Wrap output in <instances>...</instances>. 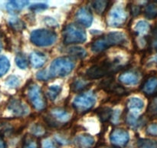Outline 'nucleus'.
<instances>
[{"instance_id": "nucleus-40", "label": "nucleus", "mask_w": 157, "mask_h": 148, "mask_svg": "<svg viewBox=\"0 0 157 148\" xmlns=\"http://www.w3.org/2000/svg\"><path fill=\"white\" fill-rule=\"evenodd\" d=\"M141 12V7L137 5L132 4L130 6V13L133 15V16H136L139 15Z\"/></svg>"}, {"instance_id": "nucleus-15", "label": "nucleus", "mask_w": 157, "mask_h": 148, "mask_svg": "<svg viewBox=\"0 0 157 148\" xmlns=\"http://www.w3.org/2000/svg\"><path fill=\"white\" fill-rule=\"evenodd\" d=\"M75 143L80 148H90L94 144L95 140L90 134H81L76 137Z\"/></svg>"}, {"instance_id": "nucleus-16", "label": "nucleus", "mask_w": 157, "mask_h": 148, "mask_svg": "<svg viewBox=\"0 0 157 148\" xmlns=\"http://www.w3.org/2000/svg\"><path fill=\"white\" fill-rule=\"evenodd\" d=\"M47 61V57L40 52H33L30 55V63L34 68H41Z\"/></svg>"}, {"instance_id": "nucleus-19", "label": "nucleus", "mask_w": 157, "mask_h": 148, "mask_svg": "<svg viewBox=\"0 0 157 148\" xmlns=\"http://www.w3.org/2000/svg\"><path fill=\"white\" fill-rule=\"evenodd\" d=\"M108 46H107V43H106L105 39H104V36H101L95 39L94 41L92 43L91 45V49L93 52H101L103 51L106 50L108 49Z\"/></svg>"}, {"instance_id": "nucleus-28", "label": "nucleus", "mask_w": 157, "mask_h": 148, "mask_svg": "<svg viewBox=\"0 0 157 148\" xmlns=\"http://www.w3.org/2000/svg\"><path fill=\"white\" fill-rule=\"evenodd\" d=\"M61 92V86L59 85L50 86L48 89L47 95L51 100H55Z\"/></svg>"}, {"instance_id": "nucleus-5", "label": "nucleus", "mask_w": 157, "mask_h": 148, "mask_svg": "<svg viewBox=\"0 0 157 148\" xmlns=\"http://www.w3.org/2000/svg\"><path fill=\"white\" fill-rule=\"evenodd\" d=\"M96 100V95L93 91L81 92L74 99L73 106L80 112H87L94 106Z\"/></svg>"}, {"instance_id": "nucleus-30", "label": "nucleus", "mask_w": 157, "mask_h": 148, "mask_svg": "<svg viewBox=\"0 0 157 148\" xmlns=\"http://www.w3.org/2000/svg\"><path fill=\"white\" fill-rule=\"evenodd\" d=\"M15 63H16L17 66L21 69H25L28 67L29 66V62L26 59L25 56L22 53H18L15 56Z\"/></svg>"}, {"instance_id": "nucleus-27", "label": "nucleus", "mask_w": 157, "mask_h": 148, "mask_svg": "<svg viewBox=\"0 0 157 148\" xmlns=\"http://www.w3.org/2000/svg\"><path fill=\"white\" fill-rule=\"evenodd\" d=\"M136 148H157V141L150 139H140Z\"/></svg>"}, {"instance_id": "nucleus-43", "label": "nucleus", "mask_w": 157, "mask_h": 148, "mask_svg": "<svg viewBox=\"0 0 157 148\" xmlns=\"http://www.w3.org/2000/svg\"><path fill=\"white\" fill-rule=\"evenodd\" d=\"M120 115H121V110L120 109H116L113 112V115H112V120L113 123H117L120 120Z\"/></svg>"}, {"instance_id": "nucleus-18", "label": "nucleus", "mask_w": 157, "mask_h": 148, "mask_svg": "<svg viewBox=\"0 0 157 148\" xmlns=\"http://www.w3.org/2000/svg\"><path fill=\"white\" fill-rule=\"evenodd\" d=\"M52 115L53 118L61 122H66L70 119V114L65 109L62 108H55L52 110Z\"/></svg>"}, {"instance_id": "nucleus-22", "label": "nucleus", "mask_w": 157, "mask_h": 148, "mask_svg": "<svg viewBox=\"0 0 157 148\" xmlns=\"http://www.w3.org/2000/svg\"><path fill=\"white\" fill-rule=\"evenodd\" d=\"M113 112L112 109L110 107H107V106H104V107H101L100 109H98V116L99 117L100 120L104 123V122H107L108 120H110L112 118V115H113Z\"/></svg>"}, {"instance_id": "nucleus-20", "label": "nucleus", "mask_w": 157, "mask_h": 148, "mask_svg": "<svg viewBox=\"0 0 157 148\" xmlns=\"http://www.w3.org/2000/svg\"><path fill=\"white\" fill-rule=\"evenodd\" d=\"M109 4H110V2L108 1H106V0H96V1H94L91 2L92 7L94 9L96 13L101 15L105 12Z\"/></svg>"}, {"instance_id": "nucleus-13", "label": "nucleus", "mask_w": 157, "mask_h": 148, "mask_svg": "<svg viewBox=\"0 0 157 148\" xmlns=\"http://www.w3.org/2000/svg\"><path fill=\"white\" fill-rule=\"evenodd\" d=\"M144 105L145 103L142 99L139 98V97H133L127 101V106L131 113L136 115L144 109Z\"/></svg>"}, {"instance_id": "nucleus-7", "label": "nucleus", "mask_w": 157, "mask_h": 148, "mask_svg": "<svg viewBox=\"0 0 157 148\" xmlns=\"http://www.w3.org/2000/svg\"><path fill=\"white\" fill-rule=\"evenodd\" d=\"M127 12L122 6H114L110 10L108 17L109 26L113 28H119L124 26L127 20Z\"/></svg>"}, {"instance_id": "nucleus-1", "label": "nucleus", "mask_w": 157, "mask_h": 148, "mask_svg": "<svg viewBox=\"0 0 157 148\" xmlns=\"http://www.w3.org/2000/svg\"><path fill=\"white\" fill-rule=\"evenodd\" d=\"M118 64H119L118 60H114V61L104 60L98 64L93 65L89 69H87L85 72V76L88 80H92L107 76L121 69V66Z\"/></svg>"}, {"instance_id": "nucleus-42", "label": "nucleus", "mask_w": 157, "mask_h": 148, "mask_svg": "<svg viewBox=\"0 0 157 148\" xmlns=\"http://www.w3.org/2000/svg\"><path fill=\"white\" fill-rule=\"evenodd\" d=\"M43 148H57V146L54 144L53 142L51 140H44L42 143Z\"/></svg>"}, {"instance_id": "nucleus-44", "label": "nucleus", "mask_w": 157, "mask_h": 148, "mask_svg": "<svg viewBox=\"0 0 157 148\" xmlns=\"http://www.w3.org/2000/svg\"><path fill=\"white\" fill-rule=\"evenodd\" d=\"M6 144L4 142V140L0 139V148H6Z\"/></svg>"}, {"instance_id": "nucleus-33", "label": "nucleus", "mask_w": 157, "mask_h": 148, "mask_svg": "<svg viewBox=\"0 0 157 148\" xmlns=\"http://www.w3.org/2000/svg\"><path fill=\"white\" fill-rule=\"evenodd\" d=\"M31 131H32L33 136L35 137H40V136H43L45 134L46 130L44 128V126L42 125H40L38 123L36 124H34L33 126L31 128Z\"/></svg>"}, {"instance_id": "nucleus-45", "label": "nucleus", "mask_w": 157, "mask_h": 148, "mask_svg": "<svg viewBox=\"0 0 157 148\" xmlns=\"http://www.w3.org/2000/svg\"><path fill=\"white\" fill-rule=\"evenodd\" d=\"M153 62H154V63H157V56H156L154 57V58H153Z\"/></svg>"}, {"instance_id": "nucleus-32", "label": "nucleus", "mask_w": 157, "mask_h": 148, "mask_svg": "<svg viewBox=\"0 0 157 148\" xmlns=\"http://www.w3.org/2000/svg\"><path fill=\"white\" fill-rule=\"evenodd\" d=\"M9 24L11 27H12V29H15V31H21L25 28V23L17 18H11Z\"/></svg>"}, {"instance_id": "nucleus-46", "label": "nucleus", "mask_w": 157, "mask_h": 148, "mask_svg": "<svg viewBox=\"0 0 157 148\" xmlns=\"http://www.w3.org/2000/svg\"><path fill=\"white\" fill-rule=\"evenodd\" d=\"M2 49V43L0 42V52H1Z\"/></svg>"}, {"instance_id": "nucleus-2", "label": "nucleus", "mask_w": 157, "mask_h": 148, "mask_svg": "<svg viewBox=\"0 0 157 148\" xmlns=\"http://www.w3.org/2000/svg\"><path fill=\"white\" fill-rule=\"evenodd\" d=\"M75 66V62L70 57H58L52 61L48 72L52 78L64 77L73 71Z\"/></svg>"}, {"instance_id": "nucleus-34", "label": "nucleus", "mask_w": 157, "mask_h": 148, "mask_svg": "<svg viewBox=\"0 0 157 148\" xmlns=\"http://www.w3.org/2000/svg\"><path fill=\"white\" fill-rule=\"evenodd\" d=\"M6 83L7 86H9L11 88H15L18 87L20 84V80L15 76H9L7 79H6Z\"/></svg>"}, {"instance_id": "nucleus-38", "label": "nucleus", "mask_w": 157, "mask_h": 148, "mask_svg": "<svg viewBox=\"0 0 157 148\" xmlns=\"http://www.w3.org/2000/svg\"><path fill=\"white\" fill-rule=\"evenodd\" d=\"M147 134L148 135L157 137V123H151L147 128Z\"/></svg>"}, {"instance_id": "nucleus-23", "label": "nucleus", "mask_w": 157, "mask_h": 148, "mask_svg": "<svg viewBox=\"0 0 157 148\" xmlns=\"http://www.w3.org/2000/svg\"><path fill=\"white\" fill-rule=\"evenodd\" d=\"M90 83H88L87 81H85L84 80H75V81L72 83L71 86V88L72 91L75 92H81L84 89H85L88 86H90Z\"/></svg>"}, {"instance_id": "nucleus-11", "label": "nucleus", "mask_w": 157, "mask_h": 148, "mask_svg": "<svg viewBox=\"0 0 157 148\" xmlns=\"http://www.w3.org/2000/svg\"><path fill=\"white\" fill-rule=\"evenodd\" d=\"M77 21L85 27H89L93 22V15L90 9L87 7H81L77 11L75 15Z\"/></svg>"}, {"instance_id": "nucleus-24", "label": "nucleus", "mask_w": 157, "mask_h": 148, "mask_svg": "<svg viewBox=\"0 0 157 148\" xmlns=\"http://www.w3.org/2000/svg\"><path fill=\"white\" fill-rule=\"evenodd\" d=\"M21 148H39V143L36 137L34 136H26L25 137Z\"/></svg>"}, {"instance_id": "nucleus-17", "label": "nucleus", "mask_w": 157, "mask_h": 148, "mask_svg": "<svg viewBox=\"0 0 157 148\" xmlns=\"http://www.w3.org/2000/svg\"><path fill=\"white\" fill-rule=\"evenodd\" d=\"M29 2L28 1H22V0H16V1H10L6 4V9L9 12H15L21 10L23 8L25 7Z\"/></svg>"}, {"instance_id": "nucleus-35", "label": "nucleus", "mask_w": 157, "mask_h": 148, "mask_svg": "<svg viewBox=\"0 0 157 148\" xmlns=\"http://www.w3.org/2000/svg\"><path fill=\"white\" fill-rule=\"evenodd\" d=\"M149 113L153 117H157V97H155L150 103L149 104L148 109H147Z\"/></svg>"}, {"instance_id": "nucleus-21", "label": "nucleus", "mask_w": 157, "mask_h": 148, "mask_svg": "<svg viewBox=\"0 0 157 148\" xmlns=\"http://www.w3.org/2000/svg\"><path fill=\"white\" fill-rule=\"evenodd\" d=\"M145 16L149 19H153L157 17V2H152L146 6L144 9Z\"/></svg>"}, {"instance_id": "nucleus-4", "label": "nucleus", "mask_w": 157, "mask_h": 148, "mask_svg": "<svg viewBox=\"0 0 157 148\" xmlns=\"http://www.w3.org/2000/svg\"><path fill=\"white\" fill-rule=\"evenodd\" d=\"M57 39V34L54 31L46 29H38L32 31L30 40L35 46L48 47L52 46Z\"/></svg>"}, {"instance_id": "nucleus-25", "label": "nucleus", "mask_w": 157, "mask_h": 148, "mask_svg": "<svg viewBox=\"0 0 157 148\" xmlns=\"http://www.w3.org/2000/svg\"><path fill=\"white\" fill-rule=\"evenodd\" d=\"M68 53L74 57L83 59L87 56V51L81 46H73L68 49Z\"/></svg>"}, {"instance_id": "nucleus-10", "label": "nucleus", "mask_w": 157, "mask_h": 148, "mask_svg": "<svg viewBox=\"0 0 157 148\" xmlns=\"http://www.w3.org/2000/svg\"><path fill=\"white\" fill-rule=\"evenodd\" d=\"M8 109L17 117H24L29 113V107L18 99H12L8 104Z\"/></svg>"}, {"instance_id": "nucleus-37", "label": "nucleus", "mask_w": 157, "mask_h": 148, "mask_svg": "<svg viewBox=\"0 0 157 148\" xmlns=\"http://www.w3.org/2000/svg\"><path fill=\"white\" fill-rule=\"evenodd\" d=\"M36 77L38 80H42V81H48V80H50V79L52 78L50 74H49V72L46 70V69L39 71V72L37 73Z\"/></svg>"}, {"instance_id": "nucleus-39", "label": "nucleus", "mask_w": 157, "mask_h": 148, "mask_svg": "<svg viewBox=\"0 0 157 148\" xmlns=\"http://www.w3.org/2000/svg\"><path fill=\"white\" fill-rule=\"evenodd\" d=\"M48 7L47 4L44 3H37V4H33L29 7V9L32 11H38V10H44Z\"/></svg>"}, {"instance_id": "nucleus-12", "label": "nucleus", "mask_w": 157, "mask_h": 148, "mask_svg": "<svg viewBox=\"0 0 157 148\" xmlns=\"http://www.w3.org/2000/svg\"><path fill=\"white\" fill-rule=\"evenodd\" d=\"M143 92L147 96L157 97V76H152L149 78L141 88Z\"/></svg>"}, {"instance_id": "nucleus-36", "label": "nucleus", "mask_w": 157, "mask_h": 148, "mask_svg": "<svg viewBox=\"0 0 157 148\" xmlns=\"http://www.w3.org/2000/svg\"><path fill=\"white\" fill-rule=\"evenodd\" d=\"M149 43L153 49L157 51V26H155L152 30V36L149 39Z\"/></svg>"}, {"instance_id": "nucleus-47", "label": "nucleus", "mask_w": 157, "mask_h": 148, "mask_svg": "<svg viewBox=\"0 0 157 148\" xmlns=\"http://www.w3.org/2000/svg\"><path fill=\"white\" fill-rule=\"evenodd\" d=\"M110 148H120V147H110Z\"/></svg>"}, {"instance_id": "nucleus-41", "label": "nucleus", "mask_w": 157, "mask_h": 148, "mask_svg": "<svg viewBox=\"0 0 157 148\" xmlns=\"http://www.w3.org/2000/svg\"><path fill=\"white\" fill-rule=\"evenodd\" d=\"M44 23L47 26H58V23L56 22V20L54 19L52 17H46L44 18Z\"/></svg>"}, {"instance_id": "nucleus-9", "label": "nucleus", "mask_w": 157, "mask_h": 148, "mask_svg": "<svg viewBox=\"0 0 157 148\" xmlns=\"http://www.w3.org/2000/svg\"><path fill=\"white\" fill-rule=\"evenodd\" d=\"M108 47L121 46L127 43V35L122 32H111L104 35Z\"/></svg>"}, {"instance_id": "nucleus-8", "label": "nucleus", "mask_w": 157, "mask_h": 148, "mask_svg": "<svg viewBox=\"0 0 157 148\" xmlns=\"http://www.w3.org/2000/svg\"><path fill=\"white\" fill-rule=\"evenodd\" d=\"M111 143L117 147H124L128 143L130 140V135L128 131L121 128H117L112 130L110 135Z\"/></svg>"}, {"instance_id": "nucleus-14", "label": "nucleus", "mask_w": 157, "mask_h": 148, "mask_svg": "<svg viewBox=\"0 0 157 148\" xmlns=\"http://www.w3.org/2000/svg\"><path fill=\"white\" fill-rule=\"evenodd\" d=\"M119 81L126 85H136L140 82V76L136 72L129 71L120 76Z\"/></svg>"}, {"instance_id": "nucleus-6", "label": "nucleus", "mask_w": 157, "mask_h": 148, "mask_svg": "<svg viewBox=\"0 0 157 148\" xmlns=\"http://www.w3.org/2000/svg\"><path fill=\"white\" fill-rule=\"evenodd\" d=\"M27 95L31 104L37 110H43L46 107V100L42 93L41 88L36 84L29 86Z\"/></svg>"}, {"instance_id": "nucleus-3", "label": "nucleus", "mask_w": 157, "mask_h": 148, "mask_svg": "<svg viewBox=\"0 0 157 148\" xmlns=\"http://www.w3.org/2000/svg\"><path fill=\"white\" fill-rule=\"evenodd\" d=\"M64 43L65 45L83 43L87 39V35L81 26L75 23L68 24L63 31Z\"/></svg>"}, {"instance_id": "nucleus-29", "label": "nucleus", "mask_w": 157, "mask_h": 148, "mask_svg": "<svg viewBox=\"0 0 157 148\" xmlns=\"http://www.w3.org/2000/svg\"><path fill=\"white\" fill-rule=\"evenodd\" d=\"M10 68V62L7 57L0 56V77L4 76Z\"/></svg>"}, {"instance_id": "nucleus-31", "label": "nucleus", "mask_w": 157, "mask_h": 148, "mask_svg": "<svg viewBox=\"0 0 157 148\" xmlns=\"http://www.w3.org/2000/svg\"><path fill=\"white\" fill-rule=\"evenodd\" d=\"M127 123L129 126L133 128H136L140 126V120L137 118L136 115L131 113H130V114L127 115Z\"/></svg>"}, {"instance_id": "nucleus-26", "label": "nucleus", "mask_w": 157, "mask_h": 148, "mask_svg": "<svg viewBox=\"0 0 157 148\" xmlns=\"http://www.w3.org/2000/svg\"><path fill=\"white\" fill-rule=\"evenodd\" d=\"M150 24L145 20H140L136 23L134 27V32L139 35L147 33L150 29Z\"/></svg>"}]
</instances>
